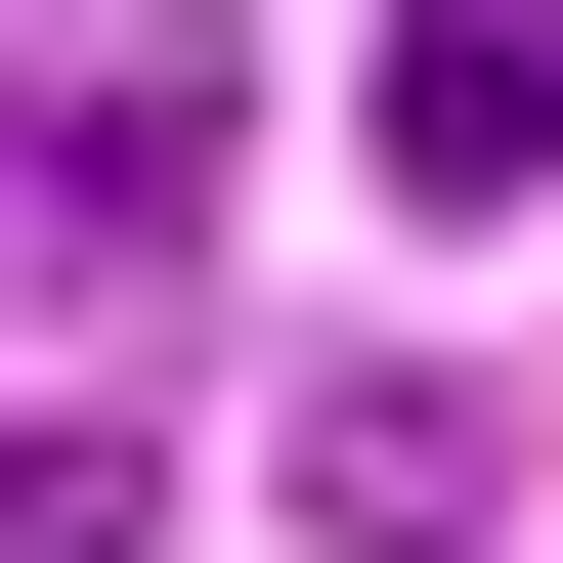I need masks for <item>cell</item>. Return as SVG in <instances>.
I'll use <instances>...</instances> for the list:
<instances>
[{
    "label": "cell",
    "instance_id": "1",
    "mask_svg": "<svg viewBox=\"0 0 563 563\" xmlns=\"http://www.w3.org/2000/svg\"><path fill=\"white\" fill-rule=\"evenodd\" d=\"M347 131L433 174V217H563V0H390V87Z\"/></svg>",
    "mask_w": 563,
    "mask_h": 563
},
{
    "label": "cell",
    "instance_id": "2",
    "mask_svg": "<svg viewBox=\"0 0 563 563\" xmlns=\"http://www.w3.org/2000/svg\"><path fill=\"white\" fill-rule=\"evenodd\" d=\"M0 563H131V433H0Z\"/></svg>",
    "mask_w": 563,
    "mask_h": 563
}]
</instances>
